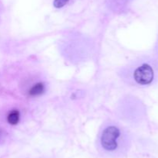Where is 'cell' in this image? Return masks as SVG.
Instances as JSON below:
<instances>
[{"instance_id":"obj_6","label":"cell","mask_w":158,"mask_h":158,"mask_svg":"<svg viewBox=\"0 0 158 158\" xmlns=\"http://www.w3.org/2000/svg\"><path fill=\"white\" fill-rule=\"evenodd\" d=\"M1 136H2V132L1 130H0V138H1Z\"/></svg>"},{"instance_id":"obj_5","label":"cell","mask_w":158,"mask_h":158,"mask_svg":"<svg viewBox=\"0 0 158 158\" xmlns=\"http://www.w3.org/2000/svg\"><path fill=\"white\" fill-rule=\"evenodd\" d=\"M68 2L69 0H54L53 6L56 9H60V8H63Z\"/></svg>"},{"instance_id":"obj_4","label":"cell","mask_w":158,"mask_h":158,"mask_svg":"<svg viewBox=\"0 0 158 158\" xmlns=\"http://www.w3.org/2000/svg\"><path fill=\"white\" fill-rule=\"evenodd\" d=\"M20 119V113L18 110H12L7 116V121L11 125H16Z\"/></svg>"},{"instance_id":"obj_3","label":"cell","mask_w":158,"mask_h":158,"mask_svg":"<svg viewBox=\"0 0 158 158\" xmlns=\"http://www.w3.org/2000/svg\"><path fill=\"white\" fill-rule=\"evenodd\" d=\"M46 91V86L43 82H37L32 85L29 90V95L32 97H38L43 94Z\"/></svg>"},{"instance_id":"obj_1","label":"cell","mask_w":158,"mask_h":158,"mask_svg":"<svg viewBox=\"0 0 158 158\" xmlns=\"http://www.w3.org/2000/svg\"><path fill=\"white\" fill-rule=\"evenodd\" d=\"M130 132L113 119L105 121L96 139V150L101 158H125L131 147Z\"/></svg>"},{"instance_id":"obj_2","label":"cell","mask_w":158,"mask_h":158,"mask_svg":"<svg viewBox=\"0 0 158 158\" xmlns=\"http://www.w3.org/2000/svg\"><path fill=\"white\" fill-rule=\"evenodd\" d=\"M124 83L132 86H147L154 79L155 72L152 65L143 60H137L123 66L119 72Z\"/></svg>"}]
</instances>
